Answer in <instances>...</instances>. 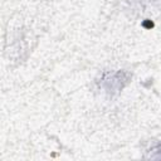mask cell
<instances>
[{"instance_id":"1","label":"cell","mask_w":161,"mask_h":161,"mask_svg":"<svg viewBox=\"0 0 161 161\" xmlns=\"http://www.w3.org/2000/svg\"><path fill=\"white\" fill-rule=\"evenodd\" d=\"M126 82H127L126 73L117 72V73L107 74L106 77H103L102 78V87L106 89V92H108L112 96L113 93H118L123 88Z\"/></svg>"}]
</instances>
